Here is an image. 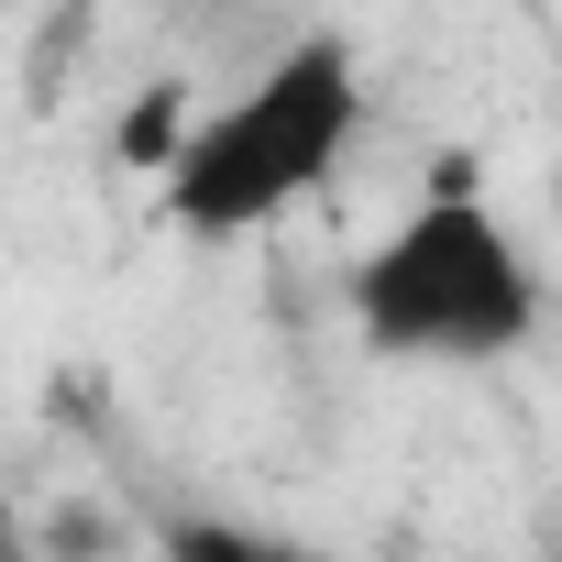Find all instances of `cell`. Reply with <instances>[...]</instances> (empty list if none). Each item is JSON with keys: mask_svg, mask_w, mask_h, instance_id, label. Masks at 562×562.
<instances>
[{"mask_svg": "<svg viewBox=\"0 0 562 562\" xmlns=\"http://www.w3.org/2000/svg\"><path fill=\"white\" fill-rule=\"evenodd\" d=\"M166 562H276L254 529H232V518H177L166 529Z\"/></svg>", "mask_w": 562, "mask_h": 562, "instance_id": "cell-3", "label": "cell"}, {"mask_svg": "<svg viewBox=\"0 0 562 562\" xmlns=\"http://www.w3.org/2000/svg\"><path fill=\"white\" fill-rule=\"evenodd\" d=\"M353 331L386 364H507L540 331V265L463 166L353 254Z\"/></svg>", "mask_w": 562, "mask_h": 562, "instance_id": "cell-2", "label": "cell"}, {"mask_svg": "<svg viewBox=\"0 0 562 562\" xmlns=\"http://www.w3.org/2000/svg\"><path fill=\"white\" fill-rule=\"evenodd\" d=\"M364 133V56L353 34H288L232 100L188 111L177 155L155 166V210L188 243H254L310 210Z\"/></svg>", "mask_w": 562, "mask_h": 562, "instance_id": "cell-1", "label": "cell"}, {"mask_svg": "<svg viewBox=\"0 0 562 562\" xmlns=\"http://www.w3.org/2000/svg\"><path fill=\"white\" fill-rule=\"evenodd\" d=\"M34 12H78V0H0V23H34Z\"/></svg>", "mask_w": 562, "mask_h": 562, "instance_id": "cell-4", "label": "cell"}]
</instances>
